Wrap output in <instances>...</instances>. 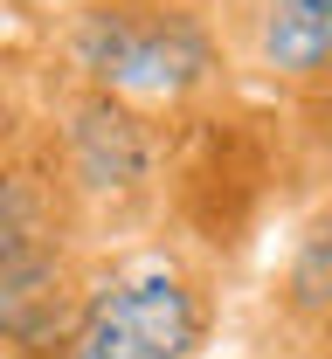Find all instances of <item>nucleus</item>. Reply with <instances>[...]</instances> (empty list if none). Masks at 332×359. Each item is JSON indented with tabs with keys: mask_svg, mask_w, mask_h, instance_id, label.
<instances>
[{
	"mask_svg": "<svg viewBox=\"0 0 332 359\" xmlns=\"http://www.w3.org/2000/svg\"><path fill=\"white\" fill-rule=\"evenodd\" d=\"M62 83L104 90L145 118L187 111L229 62L215 7L194 0H62L55 21Z\"/></svg>",
	"mask_w": 332,
	"mask_h": 359,
	"instance_id": "obj_1",
	"label": "nucleus"
},
{
	"mask_svg": "<svg viewBox=\"0 0 332 359\" xmlns=\"http://www.w3.org/2000/svg\"><path fill=\"white\" fill-rule=\"evenodd\" d=\"M215 318V276L187 242H118L91 263L48 359H201Z\"/></svg>",
	"mask_w": 332,
	"mask_h": 359,
	"instance_id": "obj_2",
	"label": "nucleus"
},
{
	"mask_svg": "<svg viewBox=\"0 0 332 359\" xmlns=\"http://www.w3.org/2000/svg\"><path fill=\"white\" fill-rule=\"evenodd\" d=\"M48 145L69 173V194L84 201L91 228H125L145 215L152 187H159V138L152 118L104 97V90L62 83V104L48 111Z\"/></svg>",
	"mask_w": 332,
	"mask_h": 359,
	"instance_id": "obj_3",
	"label": "nucleus"
},
{
	"mask_svg": "<svg viewBox=\"0 0 332 359\" xmlns=\"http://www.w3.org/2000/svg\"><path fill=\"white\" fill-rule=\"evenodd\" d=\"M215 21L249 83L291 104L332 97V0H222Z\"/></svg>",
	"mask_w": 332,
	"mask_h": 359,
	"instance_id": "obj_4",
	"label": "nucleus"
},
{
	"mask_svg": "<svg viewBox=\"0 0 332 359\" xmlns=\"http://www.w3.org/2000/svg\"><path fill=\"white\" fill-rule=\"evenodd\" d=\"M270 311L284 332V359H305L332 332V194L291 228L284 263L270 276Z\"/></svg>",
	"mask_w": 332,
	"mask_h": 359,
	"instance_id": "obj_5",
	"label": "nucleus"
},
{
	"mask_svg": "<svg viewBox=\"0 0 332 359\" xmlns=\"http://www.w3.org/2000/svg\"><path fill=\"white\" fill-rule=\"evenodd\" d=\"M305 359H332V332H326V339H319V346H312Z\"/></svg>",
	"mask_w": 332,
	"mask_h": 359,
	"instance_id": "obj_6",
	"label": "nucleus"
},
{
	"mask_svg": "<svg viewBox=\"0 0 332 359\" xmlns=\"http://www.w3.org/2000/svg\"><path fill=\"white\" fill-rule=\"evenodd\" d=\"M326 111H332V97H326Z\"/></svg>",
	"mask_w": 332,
	"mask_h": 359,
	"instance_id": "obj_7",
	"label": "nucleus"
},
{
	"mask_svg": "<svg viewBox=\"0 0 332 359\" xmlns=\"http://www.w3.org/2000/svg\"><path fill=\"white\" fill-rule=\"evenodd\" d=\"M194 7H201V0H194Z\"/></svg>",
	"mask_w": 332,
	"mask_h": 359,
	"instance_id": "obj_8",
	"label": "nucleus"
}]
</instances>
